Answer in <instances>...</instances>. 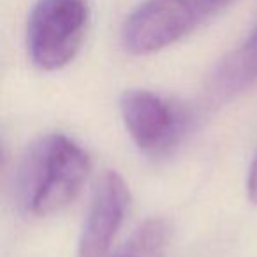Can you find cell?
Segmentation results:
<instances>
[{
    "label": "cell",
    "mask_w": 257,
    "mask_h": 257,
    "mask_svg": "<svg viewBox=\"0 0 257 257\" xmlns=\"http://www.w3.org/2000/svg\"><path fill=\"white\" fill-rule=\"evenodd\" d=\"M90 157L64 134L41 136L25 150L15 175L20 210L32 217H48L71 204L90 175Z\"/></svg>",
    "instance_id": "cell-1"
},
{
    "label": "cell",
    "mask_w": 257,
    "mask_h": 257,
    "mask_svg": "<svg viewBox=\"0 0 257 257\" xmlns=\"http://www.w3.org/2000/svg\"><path fill=\"white\" fill-rule=\"evenodd\" d=\"M231 0H147L127 18L121 41L134 55H150L178 43Z\"/></svg>",
    "instance_id": "cell-2"
},
{
    "label": "cell",
    "mask_w": 257,
    "mask_h": 257,
    "mask_svg": "<svg viewBox=\"0 0 257 257\" xmlns=\"http://www.w3.org/2000/svg\"><path fill=\"white\" fill-rule=\"evenodd\" d=\"M86 0H37L27 23L30 60L41 71H58L74 60L88 27Z\"/></svg>",
    "instance_id": "cell-3"
},
{
    "label": "cell",
    "mask_w": 257,
    "mask_h": 257,
    "mask_svg": "<svg viewBox=\"0 0 257 257\" xmlns=\"http://www.w3.org/2000/svg\"><path fill=\"white\" fill-rule=\"evenodd\" d=\"M118 106L131 140L150 157L166 155L187 131L185 111L150 90H127Z\"/></svg>",
    "instance_id": "cell-4"
},
{
    "label": "cell",
    "mask_w": 257,
    "mask_h": 257,
    "mask_svg": "<svg viewBox=\"0 0 257 257\" xmlns=\"http://www.w3.org/2000/svg\"><path fill=\"white\" fill-rule=\"evenodd\" d=\"M131 204V192L116 171H104L93 189L78 241V257H107Z\"/></svg>",
    "instance_id": "cell-5"
},
{
    "label": "cell",
    "mask_w": 257,
    "mask_h": 257,
    "mask_svg": "<svg viewBox=\"0 0 257 257\" xmlns=\"http://www.w3.org/2000/svg\"><path fill=\"white\" fill-rule=\"evenodd\" d=\"M257 79V25L246 41L232 51L220 65L213 78V86L218 93H236Z\"/></svg>",
    "instance_id": "cell-6"
},
{
    "label": "cell",
    "mask_w": 257,
    "mask_h": 257,
    "mask_svg": "<svg viewBox=\"0 0 257 257\" xmlns=\"http://www.w3.org/2000/svg\"><path fill=\"white\" fill-rule=\"evenodd\" d=\"M169 227L162 218L143 222L113 257H164Z\"/></svg>",
    "instance_id": "cell-7"
},
{
    "label": "cell",
    "mask_w": 257,
    "mask_h": 257,
    "mask_svg": "<svg viewBox=\"0 0 257 257\" xmlns=\"http://www.w3.org/2000/svg\"><path fill=\"white\" fill-rule=\"evenodd\" d=\"M246 194H248V199L257 204V154L250 164L248 176H246Z\"/></svg>",
    "instance_id": "cell-8"
}]
</instances>
